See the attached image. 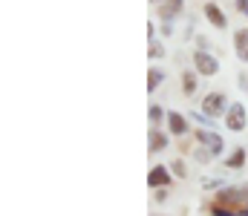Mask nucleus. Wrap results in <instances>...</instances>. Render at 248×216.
Returning <instances> with one entry per match:
<instances>
[{"mask_svg":"<svg viewBox=\"0 0 248 216\" xmlns=\"http://www.w3.org/2000/svg\"><path fill=\"white\" fill-rule=\"evenodd\" d=\"M182 12V0H165L162 6H159V17H165V20H170L173 14H179Z\"/></svg>","mask_w":248,"mask_h":216,"instance_id":"nucleus-9","label":"nucleus"},{"mask_svg":"<svg viewBox=\"0 0 248 216\" xmlns=\"http://www.w3.org/2000/svg\"><path fill=\"white\" fill-rule=\"evenodd\" d=\"M202 113H205V118H219L222 113H228L225 95H222V92H208V95L202 98Z\"/></svg>","mask_w":248,"mask_h":216,"instance_id":"nucleus-1","label":"nucleus"},{"mask_svg":"<svg viewBox=\"0 0 248 216\" xmlns=\"http://www.w3.org/2000/svg\"><path fill=\"white\" fill-rule=\"evenodd\" d=\"M193 64H196V72H199V75H217V72H219V61H217L214 55L202 52V49L193 55Z\"/></svg>","mask_w":248,"mask_h":216,"instance_id":"nucleus-2","label":"nucleus"},{"mask_svg":"<svg viewBox=\"0 0 248 216\" xmlns=\"http://www.w3.org/2000/svg\"><path fill=\"white\" fill-rule=\"evenodd\" d=\"M196 142H202L205 144V150H211L214 156H219L222 147H225V142H222L217 133H211V130H196Z\"/></svg>","mask_w":248,"mask_h":216,"instance_id":"nucleus-4","label":"nucleus"},{"mask_svg":"<svg viewBox=\"0 0 248 216\" xmlns=\"http://www.w3.org/2000/svg\"><path fill=\"white\" fill-rule=\"evenodd\" d=\"M182 84H185L187 95H193V89H196V75H193V72H185V75H182Z\"/></svg>","mask_w":248,"mask_h":216,"instance_id":"nucleus-12","label":"nucleus"},{"mask_svg":"<svg viewBox=\"0 0 248 216\" xmlns=\"http://www.w3.org/2000/svg\"><path fill=\"white\" fill-rule=\"evenodd\" d=\"M168 127H170V133H173V136L187 133V121L179 115V113H168Z\"/></svg>","mask_w":248,"mask_h":216,"instance_id":"nucleus-8","label":"nucleus"},{"mask_svg":"<svg viewBox=\"0 0 248 216\" xmlns=\"http://www.w3.org/2000/svg\"><path fill=\"white\" fill-rule=\"evenodd\" d=\"M214 216H243V214H234V211H228V208H219V205H214Z\"/></svg>","mask_w":248,"mask_h":216,"instance_id":"nucleus-15","label":"nucleus"},{"mask_svg":"<svg viewBox=\"0 0 248 216\" xmlns=\"http://www.w3.org/2000/svg\"><path fill=\"white\" fill-rule=\"evenodd\" d=\"M234 46H237V55L248 61V29H237L234 32Z\"/></svg>","mask_w":248,"mask_h":216,"instance_id":"nucleus-6","label":"nucleus"},{"mask_svg":"<svg viewBox=\"0 0 248 216\" xmlns=\"http://www.w3.org/2000/svg\"><path fill=\"white\" fill-rule=\"evenodd\" d=\"M168 182H170V173H168L165 167H153L150 176H147V185H150V187H162V185H168Z\"/></svg>","mask_w":248,"mask_h":216,"instance_id":"nucleus-7","label":"nucleus"},{"mask_svg":"<svg viewBox=\"0 0 248 216\" xmlns=\"http://www.w3.org/2000/svg\"><path fill=\"white\" fill-rule=\"evenodd\" d=\"M211 156H214L211 150H196V158H199V161H211Z\"/></svg>","mask_w":248,"mask_h":216,"instance_id":"nucleus-16","label":"nucleus"},{"mask_svg":"<svg viewBox=\"0 0 248 216\" xmlns=\"http://www.w3.org/2000/svg\"><path fill=\"white\" fill-rule=\"evenodd\" d=\"M205 17H208L211 26H217V29H225V26H228V17L222 14V9H219L217 3H205Z\"/></svg>","mask_w":248,"mask_h":216,"instance_id":"nucleus-5","label":"nucleus"},{"mask_svg":"<svg viewBox=\"0 0 248 216\" xmlns=\"http://www.w3.org/2000/svg\"><path fill=\"white\" fill-rule=\"evenodd\" d=\"M237 9H240V12H246V14H248V0H237Z\"/></svg>","mask_w":248,"mask_h":216,"instance_id":"nucleus-19","label":"nucleus"},{"mask_svg":"<svg viewBox=\"0 0 248 216\" xmlns=\"http://www.w3.org/2000/svg\"><path fill=\"white\" fill-rule=\"evenodd\" d=\"M246 110H243V104H231L228 107V113H225V124H228V130H243L246 127Z\"/></svg>","mask_w":248,"mask_h":216,"instance_id":"nucleus-3","label":"nucleus"},{"mask_svg":"<svg viewBox=\"0 0 248 216\" xmlns=\"http://www.w3.org/2000/svg\"><path fill=\"white\" fill-rule=\"evenodd\" d=\"M159 81H162V70H150L147 72V89H156Z\"/></svg>","mask_w":248,"mask_h":216,"instance_id":"nucleus-13","label":"nucleus"},{"mask_svg":"<svg viewBox=\"0 0 248 216\" xmlns=\"http://www.w3.org/2000/svg\"><path fill=\"white\" fill-rule=\"evenodd\" d=\"M165 144H168V136H165V133H159V130H153V133H150V153L165 150Z\"/></svg>","mask_w":248,"mask_h":216,"instance_id":"nucleus-10","label":"nucleus"},{"mask_svg":"<svg viewBox=\"0 0 248 216\" xmlns=\"http://www.w3.org/2000/svg\"><path fill=\"white\" fill-rule=\"evenodd\" d=\"M225 164H228V167H243V164H246V150H243V147H237Z\"/></svg>","mask_w":248,"mask_h":216,"instance_id":"nucleus-11","label":"nucleus"},{"mask_svg":"<svg viewBox=\"0 0 248 216\" xmlns=\"http://www.w3.org/2000/svg\"><path fill=\"white\" fill-rule=\"evenodd\" d=\"M243 216H248V208H246V211H243Z\"/></svg>","mask_w":248,"mask_h":216,"instance_id":"nucleus-20","label":"nucleus"},{"mask_svg":"<svg viewBox=\"0 0 248 216\" xmlns=\"http://www.w3.org/2000/svg\"><path fill=\"white\" fill-rule=\"evenodd\" d=\"M173 170H176V176H185V164L182 161H173Z\"/></svg>","mask_w":248,"mask_h":216,"instance_id":"nucleus-18","label":"nucleus"},{"mask_svg":"<svg viewBox=\"0 0 248 216\" xmlns=\"http://www.w3.org/2000/svg\"><path fill=\"white\" fill-rule=\"evenodd\" d=\"M150 118L159 121V118H162V107H150Z\"/></svg>","mask_w":248,"mask_h":216,"instance_id":"nucleus-17","label":"nucleus"},{"mask_svg":"<svg viewBox=\"0 0 248 216\" xmlns=\"http://www.w3.org/2000/svg\"><path fill=\"white\" fill-rule=\"evenodd\" d=\"M246 84H248V78H246Z\"/></svg>","mask_w":248,"mask_h":216,"instance_id":"nucleus-21","label":"nucleus"},{"mask_svg":"<svg viewBox=\"0 0 248 216\" xmlns=\"http://www.w3.org/2000/svg\"><path fill=\"white\" fill-rule=\"evenodd\" d=\"M147 52H150V58H162V55H165V46H162V43H159V41H153V43H150V49H147Z\"/></svg>","mask_w":248,"mask_h":216,"instance_id":"nucleus-14","label":"nucleus"}]
</instances>
